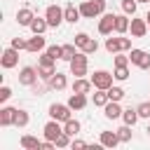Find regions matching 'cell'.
<instances>
[{
  "label": "cell",
  "mask_w": 150,
  "mask_h": 150,
  "mask_svg": "<svg viewBox=\"0 0 150 150\" xmlns=\"http://www.w3.org/2000/svg\"><path fill=\"white\" fill-rule=\"evenodd\" d=\"M103 112H105V117H108V120H117V117H122L120 101H108V103L103 105Z\"/></svg>",
  "instance_id": "9a60e30c"
},
{
  "label": "cell",
  "mask_w": 150,
  "mask_h": 150,
  "mask_svg": "<svg viewBox=\"0 0 150 150\" xmlns=\"http://www.w3.org/2000/svg\"><path fill=\"white\" fill-rule=\"evenodd\" d=\"M68 105H70L73 110H82V108L87 105V94H77V91H73V96L68 98Z\"/></svg>",
  "instance_id": "44dd1931"
},
{
  "label": "cell",
  "mask_w": 150,
  "mask_h": 150,
  "mask_svg": "<svg viewBox=\"0 0 150 150\" xmlns=\"http://www.w3.org/2000/svg\"><path fill=\"white\" fill-rule=\"evenodd\" d=\"M129 63V56H124L122 52H117L115 54V66H127Z\"/></svg>",
  "instance_id": "60d3db41"
},
{
  "label": "cell",
  "mask_w": 150,
  "mask_h": 150,
  "mask_svg": "<svg viewBox=\"0 0 150 150\" xmlns=\"http://www.w3.org/2000/svg\"><path fill=\"white\" fill-rule=\"evenodd\" d=\"M21 148L23 150H40L42 148V141H38L35 136H28L26 134V136H21Z\"/></svg>",
  "instance_id": "7402d4cb"
},
{
  "label": "cell",
  "mask_w": 150,
  "mask_h": 150,
  "mask_svg": "<svg viewBox=\"0 0 150 150\" xmlns=\"http://www.w3.org/2000/svg\"><path fill=\"white\" fill-rule=\"evenodd\" d=\"M45 138H49V141H56L61 134H63V127H61V122L59 120H49L47 124H45Z\"/></svg>",
  "instance_id": "8fae6325"
},
{
  "label": "cell",
  "mask_w": 150,
  "mask_h": 150,
  "mask_svg": "<svg viewBox=\"0 0 150 150\" xmlns=\"http://www.w3.org/2000/svg\"><path fill=\"white\" fill-rule=\"evenodd\" d=\"M70 73H73L75 77L87 75V52H77V54H75V59L70 61Z\"/></svg>",
  "instance_id": "5b68a950"
},
{
  "label": "cell",
  "mask_w": 150,
  "mask_h": 150,
  "mask_svg": "<svg viewBox=\"0 0 150 150\" xmlns=\"http://www.w3.org/2000/svg\"><path fill=\"white\" fill-rule=\"evenodd\" d=\"M129 23H131L129 21V14H117V19H115V33H120V35L127 33L129 30Z\"/></svg>",
  "instance_id": "603a6c76"
},
{
  "label": "cell",
  "mask_w": 150,
  "mask_h": 150,
  "mask_svg": "<svg viewBox=\"0 0 150 150\" xmlns=\"http://www.w3.org/2000/svg\"><path fill=\"white\" fill-rule=\"evenodd\" d=\"M28 122H30V115H28L26 110H19V108H16V115H14V127L23 129V127H26Z\"/></svg>",
  "instance_id": "4316f807"
},
{
  "label": "cell",
  "mask_w": 150,
  "mask_h": 150,
  "mask_svg": "<svg viewBox=\"0 0 150 150\" xmlns=\"http://www.w3.org/2000/svg\"><path fill=\"white\" fill-rule=\"evenodd\" d=\"M75 54H77V45H63V61H73L75 59Z\"/></svg>",
  "instance_id": "1f68e13d"
},
{
  "label": "cell",
  "mask_w": 150,
  "mask_h": 150,
  "mask_svg": "<svg viewBox=\"0 0 150 150\" xmlns=\"http://www.w3.org/2000/svg\"><path fill=\"white\" fill-rule=\"evenodd\" d=\"M45 19H47L49 28H59V26H61V21H66L63 9H61L59 5H49V7L45 9Z\"/></svg>",
  "instance_id": "7a4b0ae2"
},
{
  "label": "cell",
  "mask_w": 150,
  "mask_h": 150,
  "mask_svg": "<svg viewBox=\"0 0 150 150\" xmlns=\"http://www.w3.org/2000/svg\"><path fill=\"white\" fill-rule=\"evenodd\" d=\"M145 21H148V28H150V16H145Z\"/></svg>",
  "instance_id": "ee69618b"
},
{
  "label": "cell",
  "mask_w": 150,
  "mask_h": 150,
  "mask_svg": "<svg viewBox=\"0 0 150 150\" xmlns=\"http://www.w3.org/2000/svg\"><path fill=\"white\" fill-rule=\"evenodd\" d=\"M122 120H124V124L134 127V124L138 122V110H136V108H127V110H122Z\"/></svg>",
  "instance_id": "d4e9b609"
},
{
  "label": "cell",
  "mask_w": 150,
  "mask_h": 150,
  "mask_svg": "<svg viewBox=\"0 0 150 150\" xmlns=\"http://www.w3.org/2000/svg\"><path fill=\"white\" fill-rule=\"evenodd\" d=\"M87 42H89V35H87V33H77V35H75V45H77V49H84Z\"/></svg>",
  "instance_id": "74e56055"
},
{
  "label": "cell",
  "mask_w": 150,
  "mask_h": 150,
  "mask_svg": "<svg viewBox=\"0 0 150 150\" xmlns=\"http://www.w3.org/2000/svg\"><path fill=\"white\" fill-rule=\"evenodd\" d=\"M63 131H66V134H70V136H75V134L80 131V122L70 117L68 122H63Z\"/></svg>",
  "instance_id": "f546056e"
},
{
  "label": "cell",
  "mask_w": 150,
  "mask_h": 150,
  "mask_svg": "<svg viewBox=\"0 0 150 150\" xmlns=\"http://www.w3.org/2000/svg\"><path fill=\"white\" fill-rule=\"evenodd\" d=\"M33 19H35V14H33V9H28V7H23V9L16 12V23H19V26H30Z\"/></svg>",
  "instance_id": "d6986e66"
},
{
  "label": "cell",
  "mask_w": 150,
  "mask_h": 150,
  "mask_svg": "<svg viewBox=\"0 0 150 150\" xmlns=\"http://www.w3.org/2000/svg\"><path fill=\"white\" fill-rule=\"evenodd\" d=\"M105 49H108L110 54L129 52V49H131V40H129V38H105Z\"/></svg>",
  "instance_id": "3957f363"
},
{
  "label": "cell",
  "mask_w": 150,
  "mask_h": 150,
  "mask_svg": "<svg viewBox=\"0 0 150 150\" xmlns=\"http://www.w3.org/2000/svg\"><path fill=\"white\" fill-rule=\"evenodd\" d=\"M112 77L115 75H110L108 70H96L91 75V84H94V89H110L112 87Z\"/></svg>",
  "instance_id": "8992f818"
},
{
  "label": "cell",
  "mask_w": 150,
  "mask_h": 150,
  "mask_svg": "<svg viewBox=\"0 0 150 150\" xmlns=\"http://www.w3.org/2000/svg\"><path fill=\"white\" fill-rule=\"evenodd\" d=\"M14 115H16V108H0V127H12L14 124Z\"/></svg>",
  "instance_id": "2e32d148"
},
{
  "label": "cell",
  "mask_w": 150,
  "mask_h": 150,
  "mask_svg": "<svg viewBox=\"0 0 150 150\" xmlns=\"http://www.w3.org/2000/svg\"><path fill=\"white\" fill-rule=\"evenodd\" d=\"M70 110H73V108H70L68 103H66V105H63V103H52V105H49V117H52V120H59V122H68V120L73 117Z\"/></svg>",
  "instance_id": "277c9868"
},
{
  "label": "cell",
  "mask_w": 150,
  "mask_h": 150,
  "mask_svg": "<svg viewBox=\"0 0 150 150\" xmlns=\"http://www.w3.org/2000/svg\"><path fill=\"white\" fill-rule=\"evenodd\" d=\"M38 73H40V80L49 82V80H52V75L56 73V68H54V63H49V66H38Z\"/></svg>",
  "instance_id": "83f0119b"
},
{
  "label": "cell",
  "mask_w": 150,
  "mask_h": 150,
  "mask_svg": "<svg viewBox=\"0 0 150 150\" xmlns=\"http://www.w3.org/2000/svg\"><path fill=\"white\" fill-rule=\"evenodd\" d=\"M105 91H108V98H110V101H122L124 94H127L122 87H110V89H105Z\"/></svg>",
  "instance_id": "f1b7e54d"
},
{
  "label": "cell",
  "mask_w": 150,
  "mask_h": 150,
  "mask_svg": "<svg viewBox=\"0 0 150 150\" xmlns=\"http://www.w3.org/2000/svg\"><path fill=\"white\" fill-rule=\"evenodd\" d=\"M117 136H120V143H129V141H131V127H129V124L120 127V129H117Z\"/></svg>",
  "instance_id": "d6a6232c"
},
{
  "label": "cell",
  "mask_w": 150,
  "mask_h": 150,
  "mask_svg": "<svg viewBox=\"0 0 150 150\" xmlns=\"http://www.w3.org/2000/svg\"><path fill=\"white\" fill-rule=\"evenodd\" d=\"M9 96H12V89L9 87H0V103H5Z\"/></svg>",
  "instance_id": "b9f144b4"
},
{
  "label": "cell",
  "mask_w": 150,
  "mask_h": 150,
  "mask_svg": "<svg viewBox=\"0 0 150 150\" xmlns=\"http://www.w3.org/2000/svg\"><path fill=\"white\" fill-rule=\"evenodd\" d=\"M70 148H73V150H82V148H87V143L80 141V138H73V141H70Z\"/></svg>",
  "instance_id": "7bdbcfd3"
},
{
  "label": "cell",
  "mask_w": 150,
  "mask_h": 150,
  "mask_svg": "<svg viewBox=\"0 0 150 150\" xmlns=\"http://www.w3.org/2000/svg\"><path fill=\"white\" fill-rule=\"evenodd\" d=\"M45 47H47L45 38H42V35H35V33H33V38L28 40V47H26V49H28V52H33V54H38V52H42Z\"/></svg>",
  "instance_id": "e0dca14e"
},
{
  "label": "cell",
  "mask_w": 150,
  "mask_h": 150,
  "mask_svg": "<svg viewBox=\"0 0 150 150\" xmlns=\"http://www.w3.org/2000/svg\"><path fill=\"white\" fill-rule=\"evenodd\" d=\"M0 63H2V68H14V66L19 63V49L7 47V49L2 52V56H0Z\"/></svg>",
  "instance_id": "30bf717a"
},
{
  "label": "cell",
  "mask_w": 150,
  "mask_h": 150,
  "mask_svg": "<svg viewBox=\"0 0 150 150\" xmlns=\"http://www.w3.org/2000/svg\"><path fill=\"white\" fill-rule=\"evenodd\" d=\"M148 16H150V12H148Z\"/></svg>",
  "instance_id": "7dc6e473"
},
{
  "label": "cell",
  "mask_w": 150,
  "mask_h": 150,
  "mask_svg": "<svg viewBox=\"0 0 150 150\" xmlns=\"http://www.w3.org/2000/svg\"><path fill=\"white\" fill-rule=\"evenodd\" d=\"M54 143H56V148H68V145H70V134H66V131H63Z\"/></svg>",
  "instance_id": "d590c367"
},
{
  "label": "cell",
  "mask_w": 150,
  "mask_h": 150,
  "mask_svg": "<svg viewBox=\"0 0 150 150\" xmlns=\"http://www.w3.org/2000/svg\"><path fill=\"white\" fill-rule=\"evenodd\" d=\"M63 16H66V21H68V23H77V21H80V16H82V12H80V7H75L73 2H68V5L63 7Z\"/></svg>",
  "instance_id": "5bb4252c"
},
{
  "label": "cell",
  "mask_w": 150,
  "mask_h": 150,
  "mask_svg": "<svg viewBox=\"0 0 150 150\" xmlns=\"http://www.w3.org/2000/svg\"><path fill=\"white\" fill-rule=\"evenodd\" d=\"M80 12H82L84 19L101 16V14H105V0H84L80 5Z\"/></svg>",
  "instance_id": "6da1fadb"
},
{
  "label": "cell",
  "mask_w": 150,
  "mask_h": 150,
  "mask_svg": "<svg viewBox=\"0 0 150 150\" xmlns=\"http://www.w3.org/2000/svg\"><path fill=\"white\" fill-rule=\"evenodd\" d=\"M145 131H148V136H150V124H148V129H145Z\"/></svg>",
  "instance_id": "f6af8a7d"
},
{
  "label": "cell",
  "mask_w": 150,
  "mask_h": 150,
  "mask_svg": "<svg viewBox=\"0 0 150 150\" xmlns=\"http://www.w3.org/2000/svg\"><path fill=\"white\" fill-rule=\"evenodd\" d=\"M115 19H117V14H101V19H98V33L101 35H110L115 30Z\"/></svg>",
  "instance_id": "9c48e42d"
},
{
  "label": "cell",
  "mask_w": 150,
  "mask_h": 150,
  "mask_svg": "<svg viewBox=\"0 0 150 150\" xmlns=\"http://www.w3.org/2000/svg\"><path fill=\"white\" fill-rule=\"evenodd\" d=\"M115 80H120V82H124V80H129V68L127 66H115Z\"/></svg>",
  "instance_id": "e575fe53"
},
{
  "label": "cell",
  "mask_w": 150,
  "mask_h": 150,
  "mask_svg": "<svg viewBox=\"0 0 150 150\" xmlns=\"http://www.w3.org/2000/svg\"><path fill=\"white\" fill-rule=\"evenodd\" d=\"M47 84H49V89H56V91H61V89H66L68 80H66V75H63V73H59V70H56V73L52 75V80H49Z\"/></svg>",
  "instance_id": "ac0fdd59"
},
{
  "label": "cell",
  "mask_w": 150,
  "mask_h": 150,
  "mask_svg": "<svg viewBox=\"0 0 150 150\" xmlns=\"http://www.w3.org/2000/svg\"><path fill=\"white\" fill-rule=\"evenodd\" d=\"M96 49H98V42H96L94 38H89V42L84 45V49H82V52H87V54H96Z\"/></svg>",
  "instance_id": "ab89813d"
},
{
  "label": "cell",
  "mask_w": 150,
  "mask_h": 150,
  "mask_svg": "<svg viewBox=\"0 0 150 150\" xmlns=\"http://www.w3.org/2000/svg\"><path fill=\"white\" fill-rule=\"evenodd\" d=\"M45 52H47L54 61H56V59H63V45H61V47H59V45H49Z\"/></svg>",
  "instance_id": "4dcf8cb0"
},
{
  "label": "cell",
  "mask_w": 150,
  "mask_h": 150,
  "mask_svg": "<svg viewBox=\"0 0 150 150\" xmlns=\"http://www.w3.org/2000/svg\"><path fill=\"white\" fill-rule=\"evenodd\" d=\"M9 47H14V49H26L28 47V40H23V38H12V45Z\"/></svg>",
  "instance_id": "f35d334b"
},
{
  "label": "cell",
  "mask_w": 150,
  "mask_h": 150,
  "mask_svg": "<svg viewBox=\"0 0 150 150\" xmlns=\"http://www.w3.org/2000/svg\"><path fill=\"white\" fill-rule=\"evenodd\" d=\"M129 61H131L134 66L143 68V70L150 68V54H148L145 49H129Z\"/></svg>",
  "instance_id": "52a82bcc"
},
{
  "label": "cell",
  "mask_w": 150,
  "mask_h": 150,
  "mask_svg": "<svg viewBox=\"0 0 150 150\" xmlns=\"http://www.w3.org/2000/svg\"><path fill=\"white\" fill-rule=\"evenodd\" d=\"M136 110H138V117H145V120H148V117H150V101H143Z\"/></svg>",
  "instance_id": "8d00e7d4"
},
{
  "label": "cell",
  "mask_w": 150,
  "mask_h": 150,
  "mask_svg": "<svg viewBox=\"0 0 150 150\" xmlns=\"http://www.w3.org/2000/svg\"><path fill=\"white\" fill-rule=\"evenodd\" d=\"M91 80H84V77H75V82H73V91H77V94H89L91 91Z\"/></svg>",
  "instance_id": "ffe728a7"
},
{
  "label": "cell",
  "mask_w": 150,
  "mask_h": 150,
  "mask_svg": "<svg viewBox=\"0 0 150 150\" xmlns=\"http://www.w3.org/2000/svg\"><path fill=\"white\" fill-rule=\"evenodd\" d=\"M38 77H40V73H38L33 66H23L21 73H19V82L26 84V87H33V84L38 82Z\"/></svg>",
  "instance_id": "ba28073f"
},
{
  "label": "cell",
  "mask_w": 150,
  "mask_h": 150,
  "mask_svg": "<svg viewBox=\"0 0 150 150\" xmlns=\"http://www.w3.org/2000/svg\"><path fill=\"white\" fill-rule=\"evenodd\" d=\"M138 2H150V0H138Z\"/></svg>",
  "instance_id": "bcb514c9"
},
{
  "label": "cell",
  "mask_w": 150,
  "mask_h": 150,
  "mask_svg": "<svg viewBox=\"0 0 150 150\" xmlns=\"http://www.w3.org/2000/svg\"><path fill=\"white\" fill-rule=\"evenodd\" d=\"M28 28H30L35 35H42V33L49 28V23H47V19H40V16H35V19L30 21V26H28Z\"/></svg>",
  "instance_id": "cb8c5ba5"
},
{
  "label": "cell",
  "mask_w": 150,
  "mask_h": 150,
  "mask_svg": "<svg viewBox=\"0 0 150 150\" xmlns=\"http://www.w3.org/2000/svg\"><path fill=\"white\" fill-rule=\"evenodd\" d=\"M129 30H131V35H134V38H143L150 28H148V21H145V19H131Z\"/></svg>",
  "instance_id": "7c38bea8"
},
{
  "label": "cell",
  "mask_w": 150,
  "mask_h": 150,
  "mask_svg": "<svg viewBox=\"0 0 150 150\" xmlns=\"http://www.w3.org/2000/svg\"><path fill=\"white\" fill-rule=\"evenodd\" d=\"M136 7H138V0H122V9H124V14L134 16V14H136Z\"/></svg>",
  "instance_id": "836d02e7"
},
{
  "label": "cell",
  "mask_w": 150,
  "mask_h": 150,
  "mask_svg": "<svg viewBox=\"0 0 150 150\" xmlns=\"http://www.w3.org/2000/svg\"><path fill=\"white\" fill-rule=\"evenodd\" d=\"M108 101H110V98H108V91H105V89H96V94L91 96V103L98 105V108H103Z\"/></svg>",
  "instance_id": "484cf974"
},
{
  "label": "cell",
  "mask_w": 150,
  "mask_h": 150,
  "mask_svg": "<svg viewBox=\"0 0 150 150\" xmlns=\"http://www.w3.org/2000/svg\"><path fill=\"white\" fill-rule=\"evenodd\" d=\"M98 143H101L103 148H115V145L120 143V136H117V131H101Z\"/></svg>",
  "instance_id": "4fadbf2b"
}]
</instances>
